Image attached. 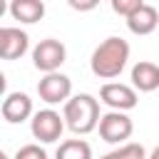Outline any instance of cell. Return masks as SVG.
Listing matches in <instances>:
<instances>
[{
  "label": "cell",
  "mask_w": 159,
  "mask_h": 159,
  "mask_svg": "<svg viewBox=\"0 0 159 159\" xmlns=\"http://www.w3.org/2000/svg\"><path fill=\"white\" fill-rule=\"evenodd\" d=\"M127 60H129V42L124 37L112 35L94 47L89 57V70L99 80H114L127 67Z\"/></svg>",
  "instance_id": "6da1fadb"
},
{
  "label": "cell",
  "mask_w": 159,
  "mask_h": 159,
  "mask_svg": "<svg viewBox=\"0 0 159 159\" xmlns=\"http://www.w3.org/2000/svg\"><path fill=\"white\" fill-rule=\"evenodd\" d=\"M62 117L70 132L75 134H89L99 127V99L82 92V94H72V99L62 107Z\"/></svg>",
  "instance_id": "7a4b0ae2"
},
{
  "label": "cell",
  "mask_w": 159,
  "mask_h": 159,
  "mask_svg": "<svg viewBox=\"0 0 159 159\" xmlns=\"http://www.w3.org/2000/svg\"><path fill=\"white\" fill-rule=\"evenodd\" d=\"M65 60H67V47L55 37H45L32 47V65L45 75L57 72L65 65Z\"/></svg>",
  "instance_id": "3957f363"
},
{
  "label": "cell",
  "mask_w": 159,
  "mask_h": 159,
  "mask_svg": "<svg viewBox=\"0 0 159 159\" xmlns=\"http://www.w3.org/2000/svg\"><path fill=\"white\" fill-rule=\"evenodd\" d=\"M65 117L60 114V112H55V109H40V112H35V117L30 119V132H32V137L37 139V142H42V144H52V142H57L60 137H62V132H65Z\"/></svg>",
  "instance_id": "277c9868"
},
{
  "label": "cell",
  "mask_w": 159,
  "mask_h": 159,
  "mask_svg": "<svg viewBox=\"0 0 159 159\" xmlns=\"http://www.w3.org/2000/svg\"><path fill=\"white\" fill-rule=\"evenodd\" d=\"M99 137L107 142V144H127V139L132 137V132H134V122H132V117L127 114V112H107V114H102V119H99Z\"/></svg>",
  "instance_id": "5b68a950"
},
{
  "label": "cell",
  "mask_w": 159,
  "mask_h": 159,
  "mask_svg": "<svg viewBox=\"0 0 159 159\" xmlns=\"http://www.w3.org/2000/svg\"><path fill=\"white\" fill-rule=\"evenodd\" d=\"M99 102H104L112 112H129L139 104V94L132 84L124 82H104L99 89Z\"/></svg>",
  "instance_id": "8992f818"
},
{
  "label": "cell",
  "mask_w": 159,
  "mask_h": 159,
  "mask_svg": "<svg viewBox=\"0 0 159 159\" xmlns=\"http://www.w3.org/2000/svg\"><path fill=\"white\" fill-rule=\"evenodd\" d=\"M37 94L45 104H67L72 99V80L62 72L45 75L37 82Z\"/></svg>",
  "instance_id": "52a82bcc"
},
{
  "label": "cell",
  "mask_w": 159,
  "mask_h": 159,
  "mask_svg": "<svg viewBox=\"0 0 159 159\" xmlns=\"http://www.w3.org/2000/svg\"><path fill=\"white\" fill-rule=\"evenodd\" d=\"M0 112H2V119L10 122V124H20V122L35 117L32 99L25 92H7L5 99H2V104H0Z\"/></svg>",
  "instance_id": "ba28073f"
},
{
  "label": "cell",
  "mask_w": 159,
  "mask_h": 159,
  "mask_svg": "<svg viewBox=\"0 0 159 159\" xmlns=\"http://www.w3.org/2000/svg\"><path fill=\"white\" fill-rule=\"evenodd\" d=\"M30 50V37L20 27H0V57L20 60Z\"/></svg>",
  "instance_id": "9c48e42d"
},
{
  "label": "cell",
  "mask_w": 159,
  "mask_h": 159,
  "mask_svg": "<svg viewBox=\"0 0 159 159\" xmlns=\"http://www.w3.org/2000/svg\"><path fill=\"white\" fill-rule=\"evenodd\" d=\"M132 87L137 92H154L159 89V65L149 60H139L132 67Z\"/></svg>",
  "instance_id": "30bf717a"
},
{
  "label": "cell",
  "mask_w": 159,
  "mask_h": 159,
  "mask_svg": "<svg viewBox=\"0 0 159 159\" xmlns=\"http://www.w3.org/2000/svg\"><path fill=\"white\" fill-rule=\"evenodd\" d=\"M157 25H159V10L149 2H144L134 15L127 17V27L134 35H152L157 30Z\"/></svg>",
  "instance_id": "8fae6325"
},
{
  "label": "cell",
  "mask_w": 159,
  "mask_h": 159,
  "mask_svg": "<svg viewBox=\"0 0 159 159\" xmlns=\"http://www.w3.org/2000/svg\"><path fill=\"white\" fill-rule=\"evenodd\" d=\"M10 15L12 20H20L22 25H32L45 17V2L42 0H12Z\"/></svg>",
  "instance_id": "7c38bea8"
},
{
  "label": "cell",
  "mask_w": 159,
  "mask_h": 159,
  "mask_svg": "<svg viewBox=\"0 0 159 159\" xmlns=\"http://www.w3.org/2000/svg\"><path fill=\"white\" fill-rule=\"evenodd\" d=\"M55 159H92V147L84 139H65L60 142Z\"/></svg>",
  "instance_id": "4fadbf2b"
},
{
  "label": "cell",
  "mask_w": 159,
  "mask_h": 159,
  "mask_svg": "<svg viewBox=\"0 0 159 159\" xmlns=\"http://www.w3.org/2000/svg\"><path fill=\"white\" fill-rule=\"evenodd\" d=\"M99 159H149V157H147V149L139 142H127V144L112 149L109 154H104Z\"/></svg>",
  "instance_id": "5bb4252c"
},
{
  "label": "cell",
  "mask_w": 159,
  "mask_h": 159,
  "mask_svg": "<svg viewBox=\"0 0 159 159\" xmlns=\"http://www.w3.org/2000/svg\"><path fill=\"white\" fill-rule=\"evenodd\" d=\"M142 5H144V0H112V10H114L117 15H122L124 20H127L129 15H134Z\"/></svg>",
  "instance_id": "9a60e30c"
},
{
  "label": "cell",
  "mask_w": 159,
  "mask_h": 159,
  "mask_svg": "<svg viewBox=\"0 0 159 159\" xmlns=\"http://www.w3.org/2000/svg\"><path fill=\"white\" fill-rule=\"evenodd\" d=\"M12 159H47V152L40 147V144H25L15 152Z\"/></svg>",
  "instance_id": "2e32d148"
},
{
  "label": "cell",
  "mask_w": 159,
  "mask_h": 159,
  "mask_svg": "<svg viewBox=\"0 0 159 159\" xmlns=\"http://www.w3.org/2000/svg\"><path fill=\"white\" fill-rule=\"evenodd\" d=\"M70 7L72 10H94L97 0H89V2H75V0H70Z\"/></svg>",
  "instance_id": "e0dca14e"
},
{
  "label": "cell",
  "mask_w": 159,
  "mask_h": 159,
  "mask_svg": "<svg viewBox=\"0 0 159 159\" xmlns=\"http://www.w3.org/2000/svg\"><path fill=\"white\" fill-rule=\"evenodd\" d=\"M149 159H159V144L152 149V154H149Z\"/></svg>",
  "instance_id": "ac0fdd59"
},
{
  "label": "cell",
  "mask_w": 159,
  "mask_h": 159,
  "mask_svg": "<svg viewBox=\"0 0 159 159\" xmlns=\"http://www.w3.org/2000/svg\"><path fill=\"white\" fill-rule=\"evenodd\" d=\"M0 159H10V157H7V154H5V152H2V154H0Z\"/></svg>",
  "instance_id": "d6986e66"
}]
</instances>
